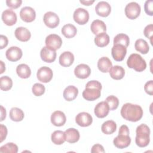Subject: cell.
<instances>
[{"label":"cell","mask_w":153,"mask_h":153,"mask_svg":"<svg viewBox=\"0 0 153 153\" xmlns=\"http://www.w3.org/2000/svg\"><path fill=\"white\" fill-rule=\"evenodd\" d=\"M121 115L123 118L131 122L139 121L143 116V110L138 105L126 103L121 109Z\"/></svg>","instance_id":"1"},{"label":"cell","mask_w":153,"mask_h":153,"mask_svg":"<svg viewBox=\"0 0 153 153\" xmlns=\"http://www.w3.org/2000/svg\"><path fill=\"white\" fill-rule=\"evenodd\" d=\"M136 133L135 142L136 145L140 148L148 146L150 142L149 127L145 124H142L137 127Z\"/></svg>","instance_id":"2"},{"label":"cell","mask_w":153,"mask_h":153,"mask_svg":"<svg viewBox=\"0 0 153 153\" xmlns=\"http://www.w3.org/2000/svg\"><path fill=\"white\" fill-rule=\"evenodd\" d=\"M131 143V138L129 136V129L126 125H123L120 127L118 135L114 138L113 143L117 148L124 149L128 147Z\"/></svg>","instance_id":"3"},{"label":"cell","mask_w":153,"mask_h":153,"mask_svg":"<svg viewBox=\"0 0 153 153\" xmlns=\"http://www.w3.org/2000/svg\"><path fill=\"white\" fill-rule=\"evenodd\" d=\"M129 68H132L137 72H142L146 68V63L142 56L136 53L131 54L127 60Z\"/></svg>","instance_id":"4"},{"label":"cell","mask_w":153,"mask_h":153,"mask_svg":"<svg viewBox=\"0 0 153 153\" xmlns=\"http://www.w3.org/2000/svg\"><path fill=\"white\" fill-rule=\"evenodd\" d=\"M140 5L136 2H131L127 4L125 7V14L127 18L131 20L136 19L140 13Z\"/></svg>","instance_id":"5"},{"label":"cell","mask_w":153,"mask_h":153,"mask_svg":"<svg viewBox=\"0 0 153 153\" xmlns=\"http://www.w3.org/2000/svg\"><path fill=\"white\" fill-rule=\"evenodd\" d=\"M46 47L52 50L56 51L60 48L62 44V39L60 36L56 34H50L45 38Z\"/></svg>","instance_id":"6"},{"label":"cell","mask_w":153,"mask_h":153,"mask_svg":"<svg viewBox=\"0 0 153 153\" xmlns=\"http://www.w3.org/2000/svg\"><path fill=\"white\" fill-rule=\"evenodd\" d=\"M74 21L79 25H85L89 20V13L88 11L83 8H76L73 14Z\"/></svg>","instance_id":"7"},{"label":"cell","mask_w":153,"mask_h":153,"mask_svg":"<svg viewBox=\"0 0 153 153\" xmlns=\"http://www.w3.org/2000/svg\"><path fill=\"white\" fill-rule=\"evenodd\" d=\"M127 54V47L121 44L114 45L111 49V54L113 59L117 62L124 60Z\"/></svg>","instance_id":"8"},{"label":"cell","mask_w":153,"mask_h":153,"mask_svg":"<svg viewBox=\"0 0 153 153\" xmlns=\"http://www.w3.org/2000/svg\"><path fill=\"white\" fill-rule=\"evenodd\" d=\"M37 78L42 82L47 83L50 82L53 76L52 70L47 66L41 67L36 73Z\"/></svg>","instance_id":"9"},{"label":"cell","mask_w":153,"mask_h":153,"mask_svg":"<svg viewBox=\"0 0 153 153\" xmlns=\"http://www.w3.org/2000/svg\"><path fill=\"white\" fill-rule=\"evenodd\" d=\"M45 25L50 28L57 27L60 22V19L57 14L52 11H48L45 13L43 17Z\"/></svg>","instance_id":"10"},{"label":"cell","mask_w":153,"mask_h":153,"mask_svg":"<svg viewBox=\"0 0 153 153\" xmlns=\"http://www.w3.org/2000/svg\"><path fill=\"white\" fill-rule=\"evenodd\" d=\"M101 89L93 87H85V88L82 92V97L86 100L93 101L100 96Z\"/></svg>","instance_id":"11"},{"label":"cell","mask_w":153,"mask_h":153,"mask_svg":"<svg viewBox=\"0 0 153 153\" xmlns=\"http://www.w3.org/2000/svg\"><path fill=\"white\" fill-rule=\"evenodd\" d=\"M20 17L25 22H32L35 19L36 13L33 8L27 6L24 7L20 11Z\"/></svg>","instance_id":"12"},{"label":"cell","mask_w":153,"mask_h":153,"mask_svg":"<svg viewBox=\"0 0 153 153\" xmlns=\"http://www.w3.org/2000/svg\"><path fill=\"white\" fill-rule=\"evenodd\" d=\"M23 53L21 48L16 46L10 47L5 52L7 59L11 62H16L21 59Z\"/></svg>","instance_id":"13"},{"label":"cell","mask_w":153,"mask_h":153,"mask_svg":"<svg viewBox=\"0 0 153 153\" xmlns=\"http://www.w3.org/2000/svg\"><path fill=\"white\" fill-rule=\"evenodd\" d=\"M3 22L7 26H13L17 22V17L16 13L11 9L5 10L1 16Z\"/></svg>","instance_id":"14"},{"label":"cell","mask_w":153,"mask_h":153,"mask_svg":"<svg viewBox=\"0 0 153 153\" xmlns=\"http://www.w3.org/2000/svg\"><path fill=\"white\" fill-rule=\"evenodd\" d=\"M75 122L81 127H88L91 124L93 118L89 113L82 112L76 115L75 117Z\"/></svg>","instance_id":"15"},{"label":"cell","mask_w":153,"mask_h":153,"mask_svg":"<svg viewBox=\"0 0 153 153\" xmlns=\"http://www.w3.org/2000/svg\"><path fill=\"white\" fill-rule=\"evenodd\" d=\"M95 11L98 16L106 17L110 14L111 7L109 4L106 1H100L96 5Z\"/></svg>","instance_id":"16"},{"label":"cell","mask_w":153,"mask_h":153,"mask_svg":"<svg viewBox=\"0 0 153 153\" xmlns=\"http://www.w3.org/2000/svg\"><path fill=\"white\" fill-rule=\"evenodd\" d=\"M75 75L80 79L88 78L91 74V69L88 65L84 63L77 65L74 69Z\"/></svg>","instance_id":"17"},{"label":"cell","mask_w":153,"mask_h":153,"mask_svg":"<svg viewBox=\"0 0 153 153\" xmlns=\"http://www.w3.org/2000/svg\"><path fill=\"white\" fill-rule=\"evenodd\" d=\"M109 110V107L107 102L106 101H102L96 105L94 112L97 117L103 118L108 115Z\"/></svg>","instance_id":"18"},{"label":"cell","mask_w":153,"mask_h":153,"mask_svg":"<svg viewBox=\"0 0 153 153\" xmlns=\"http://www.w3.org/2000/svg\"><path fill=\"white\" fill-rule=\"evenodd\" d=\"M51 123L57 127H60L63 126L66 121V117L65 114L60 111H56L52 113L51 115Z\"/></svg>","instance_id":"19"},{"label":"cell","mask_w":153,"mask_h":153,"mask_svg":"<svg viewBox=\"0 0 153 153\" xmlns=\"http://www.w3.org/2000/svg\"><path fill=\"white\" fill-rule=\"evenodd\" d=\"M56 52L54 50H50L47 47H43L40 52L41 59L47 63H52L56 59Z\"/></svg>","instance_id":"20"},{"label":"cell","mask_w":153,"mask_h":153,"mask_svg":"<svg viewBox=\"0 0 153 153\" xmlns=\"http://www.w3.org/2000/svg\"><path fill=\"white\" fill-rule=\"evenodd\" d=\"M65 141L69 143H74L78 142L79 139L80 135L78 130L74 128H69L64 132Z\"/></svg>","instance_id":"21"},{"label":"cell","mask_w":153,"mask_h":153,"mask_svg":"<svg viewBox=\"0 0 153 153\" xmlns=\"http://www.w3.org/2000/svg\"><path fill=\"white\" fill-rule=\"evenodd\" d=\"M14 34L16 38L22 42H26L29 41L31 36L30 31L26 27H19L16 28Z\"/></svg>","instance_id":"22"},{"label":"cell","mask_w":153,"mask_h":153,"mask_svg":"<svg viewBox=\"0 0 153 153\" xmlns=\"http://www.w3.org/2000/svg\"><path fill=\"white\" fill-rule=\"evenodd\" d=\"M59 63L63 67L70 66L74 61V56L70 51H64L59 57Z\"/></svg>","instance_id":"23"},{"label":"cell","mask_w":153,"mask_h":153,"mask_svg":"<svg viewBox=\"0 0 153 153\" xmlns=\"http://www.w3.org/2000/svg\"><path fill=\"white\" fill-rule=\"evenodd\" d=\"M90 29L94 35H98L100 33L106 32V26L104 22L100 20H94L91 24Z\"/></svg>","instance_id":"24"},{"label":"cell","mask_w":153,"mask_h":153,"mask_svg":"<svg viewBox=\"0 0 153 153\" xmlns=\"http://www.w3.org/2000/svg\"><path fill=\"white\" fill-rule=\"evenodd\" d=\"M78 94V88L74 85L68 86L63 91V96L67 101H72L76 99Z\"/></svg>","instance_id":"25"},{"label":"cell","mask_w":153,"mask_h":153,"mask_svg":"<svg viewBox=\"0 0 153 153\" xmlns=\"http://www.w3.org/2000/svg\"><path fill=\"white\" fill-rule=\"evenodd\" d=\"M112 67V63L107 57H102L100 58L97 62V68L102 72L106 73L109 72Z\"/></svg>","instance_id":"26"},{"label":"cell","mask_w":153,"mask_h":153,"mask_svg":"<svg viewBox=\"0 0 153 153\" xmlns=\"http://www.w3.org/2000/svg\"><path fill=\"white\" fill-rule=\"evenodd\" d=\"M111 77L114 79L119 80L123 78L125 75L124 69L118 65H115L112 66L109 71Z\"/></svg>","instance_id":"27"},{"label":"cell","mask_w":153,"mask_h":153,"mask_svg":"<svg viewBox=\"0 0 153 153\" xmlns=\"http://www.w3.org/2000/svg\"><path fill=\"white\" fill-rule=\"evenodd\" d=\"M61 32H62V33L66 38H72L76 35L77 33V29L74 25L68 23L64 25L62 27Z\"/></svg>","instance_id":"28"},{"label":"cell","mask_w":153,"mask_h":153,"mask_svg":"<svg viewBox=\"0 0 153 153\" xmlns=\"http://www.w3.org/2000/svg\"><path fill=\"white\" fill-rule=\"evenodd\" d=\"M16 72L18 76L23 79L28 78L31 75V70L26 64L22 63L19 65L16 68Z\"/></svg>","instance_id":"29"},{"label":"cell","mask_w":153,"mask_h":153,"mask_svg":"<svg viewBox=\"0 0 153 153\" xmlns=\"http://www.w3.org/2000/svg\"><path fill=\"white\" fill-rule=\"evenodd\" d=\"M109 36L106 32L100 33L94 38L95 44L99 47H104L109 43Z\"/></svg>","instance_id":"30"},{"label":"cell","mask_w":153,"mask_h":153,"mask_svg":"<svg viewBox=\"0 0 153 153\" xmlns=\"http://www.w3.org/2000/svg\"><path fill=\"white\" fill-rule=\"evenodd\" d=\"M117 124L113 120H108L104 122L101 127L102 131L105 134H111L115 131Z\"/></svg>","instance_id":"31"},{"label":"cell","mask_w":153,"mask_h":153,"mask_svg":"<svg viewBox=\"0 0 153 153\" xmlns=\"http://www.w3.org/2000/svg\"><path fill=\"white\" fill-rule=\"evenodd\" d=\"M9 115L10 119L12 121L16 122L22 121L25 117L23 111L21 109L16 107H14L11 109Z\"/></svg>","instance_id":"32"},{"label":"cell","mask_w":153,"mask_h":153,"mask_svg":"<svg viewBox=\"0 0 153 153\" xmlns=\"http://www.w3.org/2000/svg\"><path fill=\"white\" fill-rule=\"evenodd\" d=\"M134 47L136 51L141 53L143 54H147L149 50L148 44L143 39H137L134 44Z\"/></svg>","instance_id":"33"},{"label":"cell","mask_w":153,"mask_h":153,"mask_svg":"<svg viewBox=\"0 0 153 153\" xmlns=\"http://www.w3.org/2000/svg\"><path fill=\"white\" fill-rule=\"evenodd\" d=\"M51 139L53 143L55 145H62L65 141V135L64 131L61 130H56L54 131L51 136Z\"/></svg>","instance_id":"34"},{"label":"cell","mask_w":153,"mask_h":153,"mask_svg":"<svg viewBox=\"0 0 153 153\" xmlns=\"http://www.w3.org/2000/svg\"><path fill=\"white\" fill-rule=\"evenodd\" d=\"M114 45L121 44L127 47L130 43V39L128 35L125 33H119L114 38Z\"/></svg>","instance_id":"35"},{"label":"cell","mask_w":153,"mask_h":153,"mask_svg":"<svg viewBox=\"0 0 153 153\" xmlns=\"http://www.w3.org/2000/svg\"><path fill=\"white\" fill-rule=\"evenodd\" d=\"M13 86V81L8 76H3L0 78V88L3 91H8Z\"/></svg>","instance_id":"36"},{"label":"cell","mask_w":153,"mask_h":153,"mask_svg":"<svg viewBox=\"0 0 153 153\" xmlns=\"http://www.w3.org/2000/svg\"><path fill=\"white\" fill-rule=\"evenodd\" d=\"M18 152V146L14 143L10 142L7 143L0 148V152H11V153H17Z\"/></svg>","instance_id":"37"},{"label":"cell","mask_w":153,"mask_h":153,"mask_svg":"<svg viewBox=\"0 0 153 153\" xmlns=\"http://www.w3.org/2000/svg\"><path fill=\"white\" fill-rule=\"evenodd\" d=\"M105 101L107 102L109 107V109L111 111L116 109L119 105L118 99L114 95H111L107 97Z\"/></svg>","instance_id":"38"},{"label":"cell","mask_w":153,"mask_h":153,"mask_svg":"<svg viewBox=\"0 0 153 153\" xmlns=\"http://www.w3.org/2000/svg\"><path fill=\"white\" fill-rule=\"evenodd\" d=\"M45 90V88L44 85L40 83H35L32 88L33 94L36 96H42Z\"/></svg>","instance_id":"39"},{"label":"cell","mask_w":153,"mask_h":153,"mask_svg":"<svg viewBox=\"0 0 153 153\" xmlns=\"http://www.w3.org/2000/svg\"><path fill=\"white\" fill-rule=\"evenodd\" d=\"M153 1L148 0L144 5V10L146 14L152 16L153 15Z\"/></svg>","instance_id":"40"},{"label":"cell","mask_w":153,"mask_h":153,"mask_svg":"<svg viewBox=\"0 0 153 153\" xmlns=\"http://www.w3.org/2000/svg\"><path fill=\"white\" fill-rule=\"evenodd\" d=\"M143 33H144V35L146 38H149L151 40V44H152V41H151V39H152V33H153V25H152V24H149L145 27L144 30H143Z\"/></svg>","instance_id":"41"},{"label":"cell","mask_w":153,"mask_h":153,"mask_svg":"<svg viewBox=\"0 0 153 153\" xmlns=\"http://www.w3.org/2000/svg\"><path fill=\"white\" fill-rule=\"evenodd\" d=\"M22 3V0H7L6 4L7 5L11 8H19Z\"/></svg>","instance_id":"42"},{"label":"cell","mask_w":153,"mask_h":153,"mask_svg":"<svg viewBox=\"0 0 153 153\" xmlns=\"http://www.w3.org/2000/svg\"><path fill=\"white\" fill-rule=\"evenodd\" d=\"M144 90L147 94L149 95L153 94V81L152 80H150L145 83L144 85Z\"/></svg>","instance_id":"43"},{"label":"cell","mask_w":153,"mask_h":153,"mask_svg":"<svg viewBox=\"0 0 153 153\" xmlns=\"http://www.w3.org/2000/svg\"><path fill=\"white\" fill-rule=\"evenodd\" d=\"M91 153H96V152H105V149L103 146L100 144H95L94 145L91 149Z\"/></svg>","instance_id":"44"},{"label":"cell","mask_w":153,"mask_h":153,"mask_svg":"<svg viewBox=\"0 0 153 153\" xmlns=\"http://www.w3.org/2000/svg\"><path fill=\"white\" fill-rule=\"evenodd\" d=\"M85 87H96V88H99L100 89L102 90V84L100 82H99L98 81L96 80H91L88 81Z\"/></svg>","instance_id":"45"},{"label":"cell","mask_w":153,"mask_h":153,"mask_svg":"<svg viewBox=\"0 0 153 153\" xmlns=\"http://www.w3.org/2000/svg\"><path fill=\"white\" fill-rule=\"evenodd\" d=\"M0 127H1V140H0V142H2L4 139H5L6 136L7 135V127L3 124H1Z\"/></svg>","instance_id":"46"},{"label":"cell","mask_w":153,"mask_h":153,"mask_svg":"<svg viewBox=\"0 0 153 153\" xmlns=\"http://www.w3.org/2000/svg\"><path fill=\"white\" fill-rule=\"evenodd\" d=\"M0 40H1V49H3L5 47L7 46L8 43V38L6 36L1 35L0 36Z\"/></svg>","instance_id":"47"},{"label":"cell","mask_w":153,"mask_h":153,"mask_svg":"<svg viewBox=\"0 0 153 153\" xmlns=\"http://www.w3.org/2000/svg\"><path fill=\"white\" fill-rule=\"evenodd\" d=\"M1 121H2L6 117V110L2 106H1Z\"/></svg>","instance_id":"48"},{"label":"cell","mask_w":153,"mask_h":153,"mask_svg":"<svg viewBox=\"0 0 153 153\" xmlns=\"http://www.w3.org/2000/svg\"><path fill=\"white\" fill-rule=\"evenodd\" d=\"M79 2H80V3L84 5L88 6V5H91L93 3H94V1H82V0H80Z\"/></svg>","instance_id":"49"},{"label":"cell","mask_w":153,"mask_h":153,"mask_svg":"<svg viewBox=\"0 0 153 153\" xmlns=\"http://www.w3.org/2000/svg\"><path fill=\"white\" fill-rule=\"evenodd\" d=\"M0 63H1V72H0V74H2L4 72V71L5 70V65L2 60L0 61Z\"/></svg>","instance_id":"50"}]
</instances>
